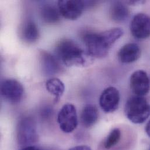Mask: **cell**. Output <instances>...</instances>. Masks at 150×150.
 <instances>
[{
    "instance_id": "cell-16",
    "label": "cell",
    "mask_w": 150,
    "mask_h": 150,
    "mask_svg": "<svg viewBox=\"0 0 150 150\" xmlns=\"http://www.w3.org/2000/svg\"><path fill=\"white\" fill-rule=\"evenodd\" d=\"M46 87L47 90L55 96L54 102L57 103L65 91L64 83L59 78H52L46 82Z\"/></svg>"
},
{
    "instance_id": "cell-12",
    "label": "cell",
    "mask_w": 150,
    "mask_h": 150,
    "mask_svg": "<svg viewBox=\"0 0 150 150\" xmlns=\"http://www.w3.org/2000/svg\"><path fill=\"white\" fill-rule=\"evenodd\" d=\"M140 46L136 43H129L123 46L118 53L119 60L124 64H130L136 62L141 56Z\"/></svg>"
},
{
    "instance_id": "cell-3",
    "label": "cell",
    "mask_w": 150,
    "mask_h": 150,
    "mask_svg": "<svg viewBox=\"0 0 150 150\" xmlns=\"http://www.w3.org/2000/svg\"><path fill=\"white\" fill-rule=\"evenodd\" d=\"M125 112L130 122L134 124H141L150 116V105L143 96H133L127 101Z\"/></svg>"
},
{
    "instance_id": "cell-22",
    "label": "cell",
    "mask_w": 150,
    "mask_h": 150,
    "mask_svg": "<svg viewBox=\"0 0 150 150\" xmlns=\"http://www.w3.org/2000/svg\"><path fill=\"white\" fill-rule=\"evenodd\" d=\"M40 150L35 147L33 146H27L24 147L22 150Z\"/></svg>"
},
{
    "instance_id": "cell-10",
    "label": "cell",
    "mask_w": 150,
    "mask_h": 150,
    "mask_svg": "<svg viewBox=\"0 0 150 150\" xmlns=\"http://www.w3.org/2000/svg\"><path fill=\"white\" fill-rule=\"evenodd\" d=\"M130 85L132 91L136 96H143L150 91V79L146 72L143 70L136 71L131 75Z\"/></svg>"
},
{
    "instance_id": "cell-13",
    "label": "cell",
    "mask_w": 150,
    "mask_h": 150,
    "mask_svg": "<svg viewBox=\"0 0 150 150\" xmlns=\"http://www.w3.org/2000/svg\"><path fill=\"white\" fill-rule=\"evenodd\" d=\"M130 11L125 3L114 2L110 9V16L112 19L116 22H123L129 16Z\"/></svg>"
},
{
    "instance_id": "cell-20",
    "label": "cell",
    "mask_w": 150,
    "mask_h": 150,
    "mask_svg": "<svg viewBox=\"0 0 150 150\" xmlns=\"http://www.w3.org/2000/svg\"><path fill=\"white\" fill-rule=\"evenodd\" d=\"M145 2V1H129L126 2V3L129 5H138V4H144Z\"/></svg>"
},
{
    "instance_id": "cell-23",
    "label": "cell",
    "mask_w": 150,
    "mask_h": 150,
    "mask_svg": "<svg viewBox=\"0 0 150 150\" xmlns=\"http://www.w3.org/2000/svg\"></svg>"
},
{
    "instance_id": "cell-18",
    "label": "cell",
    "mask_w": 150,
    "mask_h": 150,
    "mask_svg": "<svg viewBox=\"0 0 150 150\" xmlns=\"http://www.w3.org/2000/svg\"><path fill=\"white\" fill-rule=\"evenodd\" d=\"M121 137V132L119 129H114L110 132L105 140L104 147L106 149H110L116 146L119 142Z\"/></svg>"
},
{
    "instance_id": "cell-15",
    "label": "cell",
    "mask_w": 150,
    "mask_h": 150,
    "mask_svg": "<svg viewBox=\"0 0 150 150\" xmlns=\"http://www.w3.org/2000/svg\"><path fill=\"white\" fill-rule=\"evenodd\" d=\"M21 36L23 40L27 43H34L39 37V29L34 22L28 21L23 25Z\"/></svg>"
},
{
    "instance_id": "cell-7",
    "label": "cell",
    "mask_w": 150,
    "mask_h": 150,
    "mask_svg": "<svg viewBox=\"0 0 150 150\" xmlns=\"http://www.w3.org/2000/svg\"><path fill=\"white\" fill-rule=\"evenodd\" d=\"M130 31L137 39H145L150 37V16L144 13L136 15L131 21Z\"/></svg>"
},
{
    "instance_id": "cell-21",
    "label": "cell",
    "mask_w": 150,
    "mask_h": 150,
    "mask_svg": "<svg viewBox=\"0 0 150 150\" xmlns=\"http://www.w3.org/2000/svg\"><path fill=\"white\" fill-rule=\"evenodd\" d=\"M146 132L147 135L150 137V120L147 123L146 127Z\"/></svg>"
},
{
    "instance_id": "cell-5",
    "label": "cell",
    "mask_w": 150,
    "mask_h": 150,
    "mask_svg": "<svg viewBox=\"0 0 150 150\" xmlns=\"http://www.w3.org/2000/svg\"><path fill=\"white\" fill-rule=\"evenodd\" d=\"M57 121L60 129L66 133L73 132L78 125V117L75 106L72 104H66L58 115Z\"/></svg>"
},
{
    "instance_id": "cell-4",
    "label": "cell",
    "mask_w": 150,
    "mask_h": 150,
    "mask_svg": "<svg viewBox=\"0 0 150 150\" xmlns=\"http://www.w3.org/2000/svg\"><path fill=\"white\" fill-rule=\"evenodd\" d=\"M17 137L19 144L21 146H29V145L37 141L36 125L32 117H26L19 122L17 127Z\"/></svg>"
},
{
    "instance_id": "cell-17",
    "label": "cell",
    "mask_w": 150,
    "mask_h": 150,
    "mask_svg": "<svg viewBox=\"0 0 150 150\" xmlns=\"http://www.w3.org/2000/svg\"><path fill=\"white\" fill-rule=\"evenodd\" d=\"M60 15L59 10L53 5H45L41 9L42 19L48 24L57 23L60 20Z\"/></svg>"
},
{
    "instance_id": "cell-6",
    "label": "cell",
    "mask_w": 150,
    "mask_h": 150,
    "mask_svg": "<svg viewBox=\"0 0 150 150\" xmlns=\"http://www.w3.org/2000/svg\"><path fill=\"white\" fill-rule=\"evenodd\" d=\"M2 96L11 103H19L22 98L23 88L22 85L14 79H6L1 84Z\"/></svg>"
},
{
    "instance_id": "cell-8",
    "label": "cell",
    "mask_w": 150,
    "mask_h": 150,
    "mask_svg": "<svg viewBox=\"0 0 150 150\" xmlns=\"http://www.w3.org/2000/svg\"><path fill=\"white\" fill-rule=\"evenodd\" d=\"M120 93L117 88L110 86L105 89L100 95L99 104L102 109L106 113L115 112L119 106Z\"/></svg>"
},
{
    "instance_id": "cell-14",
    "label": "cell",
    "mask_w": 150,
    "mask_h": 150,
    "mask_svg": "<svg viewBox=\"0 0 150 150\" xmlns=\"http://www.w3.org/2000/svg\"><path fill=\"white\" fill-rule=\"evenodd\" d=\"M97 108L92 105H87L82 109L81 115V122L83 126L89 128L93 126L98 119Z\"/></svg>"
},
{
    "instance_id": "cell-1",
    "label": "cell",
    "mask_w": 150,
    "mask_h": 150,
    "mask_svg": "<svg viewBox=\"0 0 150 150\" xmlns=\"http://www.w3.org/2000/svg\"><path fill=\"white\" fill-rule=\"evenodd\" d=\"M123 35L120 28H113L100 33H88L83 37L87 52L93 58L107 56L114 43Z\"/></svg>"
},
{
    "instance_id": "cell-2",
    "label": "cell",
    "mask_w": 150,
    "mask_h": 150,
    "mask_svg": "<svg viewBox=\"0 0 150 150\" xmlns=\"http://www.w3.org/2000/svg\"><path fill=\"white\" fill-rule=\"evenodd\" d=\"M57 59L64 65L71 66H86L91 64L93 57L85 53L72 40L66 39L59 42L56 47Z\"/></svg>"
},
{
    "instance_id": "cell-9",
    "label": "cell",
    "mask_w": 150,
    "mask_h": 150,
    "mask_svg": "<svg viewBox=\"0 0 150 150\" xmlns=\"http://www.w3.org/2000/svg\"><path fill=\"white\" fill-rule=\"evenodd\" d=\"M58 8L60 14L65 18L76 20L82 15L85 3L82 1L62 0L58 2Z\"/></svg>"
},
{
    "instance_id": "cell-11",
    "label": "cell",
    "mask_w": 150,
    "mask_h": 150,
    "mask_svg": "<svg viewBox=\"0 0 150 150\" xmlns=\"http://www.w3.org/2000/svg\"><path fill=\"white\" fill-rule=\"evenodd\" d=\"M39 57L41 69L45 75H55L60 71L61 67L58 60L50 53L42 50Z\"/></svg>"
},
{
    "instance_id": "cell-19",
    "label": "cell",
    "mask_w": 150,
    "mask_h": 150,
    "mask_svg": "<svg viewBox=\"0 0 150 150\" xmlns=\"http://www.w3.org/2000/svg\"><path fill=\"white\" fill-rule=\"evenodd\" d=\"M69 150H91V149L89 147L86 146H78L71 148Z\"/></svg>"
}]
</instances>
